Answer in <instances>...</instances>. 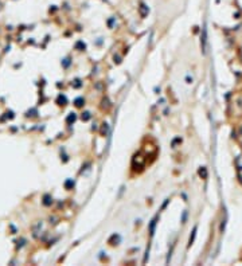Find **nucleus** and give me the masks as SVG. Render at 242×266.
Instances as JSON below:
<instances>
[{
	"label": "nucleus",
	"instance_id": "obj_1",
	"mask_svg": "<svg viewBox=\"0 0 242 266\" xmlns=\"http://www.w3.org/2000/svg\"><path fill=\"white\" fill-rule=\"evenodd\" d=\"M139 12H140L141 18H145V16L148 15V12H149V10H148V7H147L145 4H140V7H139Z\"/></svg>",
	"mask_w": 242,
	"mask_h": 266
},
{
	"label": "nucleus",
	"instance_id": "obj_2",
	"mask_svg": "<svg viewBox=\"0 0 242 266\" xmlns=\"http://www.w3.org/2000/svg\"><path fill=\"white\" fill-rule=\"evenodd\" d=\"M202 48H203V53L206 50H204V48H206V30H203V36H202Z\"/></svg>",
	"mask_w": 242,
	"mask_h": 266
},
{
	"label": "nucleus",
	"instance_id": "obj_3",
	"mask_svg": "<svg viewBox=\"0 0 242 266\" xmlns=\"http://www.w3.org/2000/svg\"><path fill=\"white\" fill-rule=\"evenodd\" d=\"M195 233H196V227L194 228V231H192V237L190 238V245H191L192 242H194V238H195Z\"/></svg>",
	"mask_w": 242,
	"mask_h": 266
},
{
	"label": "nucleus",
	"instance_id": "obj_4",
	"mask_svg": "<svg viewBox=\"0 0 242 266\" xmlns=\"http://www.w3.org/2000/svg\"><path fill=\"white\" fill-rule=\"evenodd\" d=\"M82 102H83L82 98H78V100L75 101V105H77V106H82Z\"/></svg>",
	"mask_w": 242,
	"mask_h": 266
},
{
	"label": "nucleus",
	"instance_id": "obj_5",
	"mask_svg": "<svg viewBox=\"0 0 242 266\" xmlns=\"http://www.w3.org/2000/svg\"><path fill=\"white\" fill-rule=\"evenodd\" d=\"M199 175H201V176H202V175H203V177H206V176H207V174H206V169H204V168H202L201 171H199Z\"/></svg>",
	"mask_w": 242,
	"mask_h": 266
},
{
	"label": "nucleus",
	"instance_id": "obj_6",
	"mask_svg": "<svg viewBox=\"0 0 242 266\" xmlns=\"http://www.w3.org/2000/svg\"><path fill=\"white\" fill-rule=\"evenodd\" d=\"M83 120H89L90 118V113H85V116H82Z\"/></svg>",
	"mask_w": 242,
	"mask_h": 266
}]
</instances>
